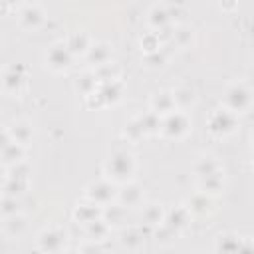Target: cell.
<instances>
[{
	"instance_id": "6da1fadb",
	"label": "cell",
	"mask_w": 254,
	"mask_h": 254,
	"mask_svg": "<svg viewBox=\"0 0 254 254\" xmlns=\"http://www.w3.org/2000/svg\"><path fill=\"white\" fill-rule=\"evenodd\" d=\"M135 173V159L129 151H115L111 153V157L105 163V175L107 181L113 183H127L131 179V175Z\"/></svg>"
},
{
	"instance_id": "7a4b0ae2",
	"label": "cell",
	"mask_w": 254,
	"mask_h": 254,
	"mask_svg": "<svg viewBox=\"0 0 254 254\" xmlns=\"http://www.w3.org/2000/svg\"><path fill=\"white\" fill-rule=\"evenodd\" d=\"M252 99H254V97H252L250 87H248L246 83H242V81H236V83H232V85L224 91V109L232 111L234 115L244 113V111L250 109Z\"/></svg>"
},
{
	"instance_id": "3957f363",
	"label": "cell",
	"mask_w": 254,
	"mask_h": 254,
	"mask_svg": "<svg viewBox=\"0 0 254 254\" xmlns=\"http://www.w3.org/2000/svg\"><path fill=\"white\" fill-rule=\"evenodd\" d=\"M190 129V121L187 117L185 111H173L171 115L163 117V123H161V133L165 137H171V139H181L187 135V131Z\"/></svg>"
},
{
	"instance_id": "277c9868",
	"label": "cell",
	"mask_w": 254,
	"mask_h": 254,
	"mask_svg": "<svg viewBox=\"0 0 254 254\" xmlns=\"http://www.w3.org/2000/svg\"><path fill=\"white\" fill-rule=\"evenodd\" d=\"M65 242H67V236L62 228H48L38 238V246L44 254H64Z\"/></svg>"
},
{
	"instance_id": "5b68a950",
	"label": "cell",
	"mask_w": 254,
	"mask_h": 254,
	"mask_svg": "<svg viewBox=\"0 0 254 254\" xmlns=\"http://www.w3.org/2000/svg\"><path fill=\"white\" fill-rule=\"evenodd\" d=\"M85 194H87L89 202L99 204V206H107V204L113 202V198H117V190H115L113 183L107 181V179L91 183V185L87 187V192H85Z\"/></svg>"
},
{
	"instance_id": "8992f818",
	"label": "cell",
	"mask_w": 254,
	"mask_h": 254,
	"mask_svg": "<svg viewBox=\"0 0 254 254\" xmlns=\"http://www.w3.org/2000/svg\"><path fill=\"white\" fill-rule=\"evenodd\" d=\"M71 58H73V54L69 52V48H67L65 42H56V44H52L46 50V64L52 69H56V71L65 69L71 64Z\"/></svg>"
},
{
	"instance_id": "52a82bcc",
	"label": "cell",
	"mask_w": 254,
	"mask_h": 254,
	"mask_svg": "<svg viewBox=\"0 0 254 254\" xmlns=\"http://www.w3.org/2000/svg\"><path fill=\"white\" fill-rule=\"evenodd\" d=\"M236 127V115L228 109H216L208 119V129L216 135H228Z\"/></svg>"
},
{
	"instance_id": "ba28073f",
	"label": "cell",
	"mask_w": 254,
	"mask_h": 254,
	"mask_svg": "<svg viewBox=\"0 0 254 254\" xmlns=\"http://www.w3.org/2000/svg\"><path fill=\"white\" fill-rule=\"evenodd\" d=\"M22 159H24V145L16 143L10 137L8 129L4 127V131H2V163L6 167H10V165L14 167V165L22 163Z\"/></svg>"
},
{
	"instance_id": "9c48e42d",
	"label": "cell",
	"mask_w": 254,
	"mask_h": 254,
	"mask_svg": "<svg viewBox=\"0 0 254 254\" xmlns=\"http://www.w3.org/2000/svg\"><path fill=\"white\" fill-rule=\"evenodd\" d=\"M117 200L121 206L125 208H133V206H139L141 200H143V190L139 185L135 183H125L121 190H117Z\"/></svg>"
},
{
	"instance_id": "30bf717a",
	"label": "cell",
	"mask_w": 254,
	"mask_h": 254,
	"mask_svg": "<svg viewBox=\"0 0 254 254\" xmlns=\"http://www.w3.org/2000/svg\"><path fill=\"white\" fill-rule=\"evenodd\" d=\"M151 111L157 113L159 117L161 115H171L173 111H177V105H175V97H173V91H159L153 95L151 99Z\"/></svg>"
},
{
	"instance_id": "8fae6325",
	"label": "cell",
	"mask_w": 254,
	"mask_h": 254,
	"mask_svg": "<svg viewBox=\"0 0 254 254\" xmlns=\"http://www.w3.org/2000/svg\"><path fill=\"white\" fill-rule=\"evenodd\" d=\"M87 62L95 65V69L111 64V46L105 42H93V46L87 52Z\"/></svg>"
},
{
	"instance_id": "7c38bea8",
	"label": "cell",
	"mask_w": 254,
	"mask_h": 254,
	"mask_svg": "<svg viewBox=\"0 0 254 254\" xmlns=\"http://www.w3.org/2000/svg\"><path fill=\"white\" fill-rule=\"evenodd\" d=\"M65 44H67V48H69V52H71L73 56H75V54H85V56H87L89 48L93 46V42H91V38H89V34H87L85 30H75V32H71V34L67 36Z\"/></svg>"
},
{
	"instance_id": "4fadbf2b",
	"label": "cell",
	"mask_w": 254,
	"mask_h": 254,
	"mask_svg": "<svg viewBox=\"0 0 254 254\" xmlns=\"http://www.w3.org/2000/svg\"><path fill=\"white\" fill-rule=\"evenodd\" d=\"M73 218L75 222H81V224H89L93 220H99L103 218V208L99 204H79L75 210H73Z\"/></svg>"
},
{
	"instance_id": "5bb4252c",
	"label": "cell",
	"mask_w": 254,
	"mask_h": 254,
	"mask_svg": "<svg viewBox=\"0 0 254 254\" xmlns=\"http://www.w3.org/2000/svg\"><path fill=\"white\" fill-rule=\"evenodd\" d=\"M73 87H75V91H77V93H81V95L89 97L91 93H95V91H97V87H99V79H97L95 71H85V73H81V75H77V77H75Z\"/></svg>"
},
{
	"instance_id": "9a60e30c",
	"label": "cell",
	"mask_w": 254,
	"mask_h": 254,
	"mask_svg": "<svg viewBox=\"0 0 254 254\" xmlns=\"http://www.w3.org/2000/svg\"><path fill=\"white\" fill-rule=\"evenodd\" d=\"M194 173L198 179H204V177H212V175H222V167L214 157H200L194 163Z\"/></svg>"
},
{
	"instance_id": "2e32d148",
	"label": "cell",
	"mask_w": 254,
	"mask_h": 254,
	"mask_svg": "<svg viewBox=\"0 0 254 254\" xmlns=\"http://www.w3.org/2000/svg\"><path fill=\"white\" fill-rule=\"evenodd\" d=\"M42 20H44V12L38 4H26L20 12V24L26 28H36L42 24Z\"/></svg>"
},
{
	"instance_id": "e0dca14e",
	"label": "cell",
	"mask_w": 254,
	"mask_h": 254,
	"mask_svg": "<svg viewBox=\"0 0 254 254\" xmlns=\"http://www.w3.org/2000/svg\"><path fill=\"white\" fill-rule=\"evenodd\" d=\"M22 85H24V75H22L16 67H10V69L4 71L2 87H4L6 93H10V95H18L20 89H22Z\"/></svg>"
},
{
	"instance_id": "ac0fdd59",
	"label": "cell",
	"mask_w": 254,
	"mask_h": 254,
	"mask_svg": "<svg viewBox=\"0 0 254 254\" xmlns=\"http://www.w3.org/2000/svg\"><path fill=\"white\" fill-rule=\"evenodd\" d=\"M169 22H171V12L167 6L163 4H157L149 10V24L155 28V30H167L169 28Z\"/></svg>"
},
{
	"instance_id": "d6986e66",
	"label": "cell",
	"mask_w": 254,
	"mask_h": 254,
	"mask_svg": "<svg viewBox=\"0 0 254 254\" xmlns=\"http://www.w3.org/2000/svg\"><path fill=\"white\" fill-rule=\"evenodd\" d=\"M2 230L8 238H18L24 230H26V218L22 214H14V216H8L4 218V224H2Z\"/></svg>"
},
{
	"instance_id": "ffe728a7",
	"label": "cell",
	"mask_w": 254,
	"mask_h": 254,
	"mask_svg": "<svg viewBox=\"0 0 254 254\" xmlns=\"http://www.w3.org/2000/svg\"><path fill=\"white\" fill-rule=\"evenodd\" d=\"M8 129V133H10V137L16 141V143H20V145H28V141L32 139V125H28V123H24V121H16L14 125H10V127H6Z\"/></svg>"
},
{
	"instance_id": "44dd1931",
	"label": "cell",
	"mask_w": 254,
	"mask_h": 254,
	"mask_svg": "<svg viewBox=\"0 0 254 254\" xmlns=\"http://www.w3.org/2000/svg\"><path fill=\"white\" fill-rule=\"evenodd\" d=\"M187 222H189V208H187V206H177V208H173V210L167 214V218H165V224H167L169 228H173L175 232H177L179 228L187 226Z\"/></svg>"
},
{
	"instance_id": "7402d4cb",
	"label": "cell",
	"mask_w": 254,
	"mask_h": 254,
	"mask_svg": "<svg viewBox=\"0 0 254 254\" xmlns=\"http://www.w3.org/2000/svg\"><path fill=\"white\" fill-rule=\"evenodd\" d=\"M240 244H242V238H240V236L224 234V236H220L218 242H216V252H218V254H238Z\"/></svg>"
},
{
	"instance_id": "603a6c76",
	"label": "cell",
	"mask_w": 254,
	"mask_h": 254,
	"mask_svg": "<svg viewBox=\"0 0 254 254\" xmlns=\"http://www.w3.org/2000/svg\"><path fill=\"white\" fill-rule=\"evenodd\" d=\"M85 234L91 242H97V240H103L107 234H109V224L99 218V220H93L89 224H85Z\"/></svg>"
},
{
	"instance_id": "cb8c5ba5",
	"label": "cell",
	"mask_w": 254,
	"mask_h": 254,
	"mask_svg": "<svg viewBox=\"0 0 254 254\" xmlns=\"http://www.w3.org/2000/svg\"><path fill=\"white\" fill-rule=\"evenodd\" d=\"M198 187H200V192L202 194H218L222 190V187H224L222 175H212V177L198 179Z\"/></svg>"
},
{
	"instance_id": "d4e9b609",
	"label": "cell",
	"mask_w": 254,
	"mask_h": 254,
	"mask_svg": "<svg viewBox=\"0 0 254 254\" xmlns=\"http://www.w3.org/2000/svg\"><path fill=\"white\" fill-rule=\"evenodd\" d=\"M173 97H175L177 109H187V107H190V105L194 103V91H192L190 87H187V85L177 87V89L173 91Z\"/></svg>"
},
{
	"instance_id": "484cf974",
	"label": "cell",
	"mask_w": 254,
	"mask_h": 254,
	"mask_svg": "<svg viewBox=\"0 0 254 254\" xmlns=\"http://www.w3.org/2000/svg\"><path fill=\"white\" fill-rule=\"evenodd\" d=\"M127 216V208L121 204H107V208L103 210V220L111 226V224H121Z\"/></svg>"
},
{
	"instance_id": "4316f807",
	"label": "cell",
	"mask_w": 254,
	"mask_h": 254,
	"mask_svg": "<svg viewBox=\"0 0 254 254\" xmlns=\"http://www.w3.org/2000/svg\"><path fill=\"white\" fill-rule=\"evenodd\" d=\"M26 187H28L26 179H20V177H12V175H8V177H6V181H4V196H14V198H16V194L24 192V190H26Z\"/></svg>"
},
{
	"instance_id": "83f0119b",
	"label": "cell",
	"mask_w": 254,
	"mask_h": 254,
	"mask_svg": "<svg viewBox=\"0 0 254 254\" xmlns=\"http://www.w3.org/2000/svg\"><path fill=\"white\" fill-rule=\"evenodd\" d=\"M143 220L151 226H157L163 222V208L161 204H147L143 208Z\"/></svg>"
},
{
	"instance_id": "f1b7e54d",
	"label": "cell",
	"mask_w": 254,
	"mask_h": 254,
	"mask_svg": "<svg viewBox=\"0 0 254 254\" xmlns=\"http://www.w3.org/2000/svg\"><path fill=\"white\" fill-rule=\"evenodd\" d=\"M192 28H189V26H179V28H175V32H173V38H175V42L181 46V48H185V46H189L190 42H192Z\"/></svg>"
},
{
	"instance_id": "f546056e",
	"label": "cell",
	"mask_w": 254,
	"mask_h": 254,
	"mask_svg": "<svg viewBox=\"0 0 254 254\" xmlns=\"http://www.w3.org/2000/svg\"><path fill=\"white\" fill-rule=\"evenodd\" d=\"M189 212H206L208 210V198H206V194H202V192H198L196 196H192L190 200H189Z\"/></svg>"
},
{
	"instance_id": "4dcf8cb0",
	"label": "cell",
	"mask_w": 254,
	"mask_h": 254,
	"mask_svg": "<svg viewBox=\"0 0 254 254\" xmlns=\"http://www.w3.org/2000/svg\"><path fill=\"white\" fill-rule=\"evenodd\" d=\"M143 135H145V131H143V125H141L139 117L133 119V121H129V123L125 125V137H129L131 141H137V139H141Z\"/></svg>"
},
{
	"instance_id": "1f68e13d",
	"label": "cell",
	"mask_w": 254,
	"mask_h": 254,
	"mask_svg": "<svg viewBox=\"0 0 254 254\" xmlns=\"http://www.w3.org/2000/svg\"><path fill=\"white\" fill-rule=\"evenodd\" d=\"M141 242H143V236L137 230H125L121 234V244L127 248H137V246H141Z\"/></svg>"
},
{
	"instance_id": "d6a6232c",
	"label": "cell",
	"mask_w": 254,
	"mask_h": 254,
	"mask_svg": "<svg viewBox=\"0 0 254 254\" xmlns=\"http://www.w3.org/2000/svg\"><path fill=\"white\" fill-rule=\"evenodd\" d=\"M238 254H254V240H242Z\"/></svg>"
}]
</instances>
